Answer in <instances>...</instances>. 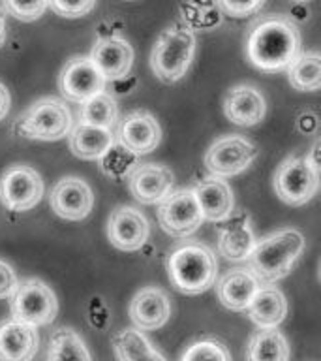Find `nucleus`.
<instances>
[{"instance_id": "nucleus-23", "label": "nucleus", "mask_w": 321, "mask_h": 361, "mask_svg": "<svg viewBox=\"0 0 321 361\" xmlns=\"http://www.w3.org/2000/svg\"><path fill=\"white\" fill-rule=\"evenodd\" d=\"M246 310L250 320L259 329H275L287 316V299L276 286L263 284L253 295L252 303Z\"/></svg>"}, {"instance_id": "nucleus-25", "label": "nucleus", "mask_w": 321, "mask_h": 361, "mask_svg": "<svg viewBox=\"0 0 321 361\" xmlns=\"http://www.w3.org/2000/svg\"><path fill=\"white\" fill-rule=\"evenodd\" d=\"M289 344L284 333L275 329H259L250 337L246 361H289Z\"/></svg>"}, {"instance_id": "nucleus-27", "label": "nucleus", "mask_w": 321, "mask_h": 361, "mask_svg": "<svg viewBox=\"0 0 321 361\" xmlns=\"http://www.w3.org/2000/svg\"><path fill=\"white\" fill-rule=\"evenodd\" d=\"M45 361H92L87 344L72 327H58L49 337Z\"/></svg>"}, {"instance_id": "nucleus-9", "label": "nucleus", "mask_w": 321, "mask_h": 361, "mask_svg": "<svg viewBox=\"0 0 321 361\" xmlns=\"http://www.w3.org/2000/svg\"><path fill=\"white\" fill-rule=\"evenodd\" d=\"M201 209L197 205L196 194L191 188H180L169 192L158 205V222L168 235L186 239L203 222Z\"/></svg>"}, {"instance_id": "nucleus-15", "label": "nucleus", "mask_w": 321, "mask_h": 361, "mask_svg": "<svg viewBox=\"0 0 321 361\" xmlns=\"http://www.w3.org/2000/svg\"><path fill=\"white\" fill-rule=\"evenodd\" d=\"M171 316V301L168 293L156 286H146L130 301V318L135 329L154 331L168 324Z\"/></svg>"}, {"instance_id": "nucleus-10", "label": "nucleus", "mask_w": 321, "mask_h": 361, "mask_svg": "<svg viewBox=\"0 0 321 361\" xmlns=\"http://www.w3.org/2000/svg\"><path fill=\"white\" fill-rule=\"evenodd\" d=\"M44 180L27 164H13L0 177V202L6 209L23 213L42 202Z\"/></svg>"}, {"instance_id": "nucleus-24", "label": "nucleus", "mask_w": 321, "mask_h": 361, "mask_svg": "<svg viewBox=\"0 0 321 361\" xmlns=\"http://www.w3.org/2000/svg\"><path fill=\"white\" fill-rule=\"evenodd\" d=\"M68 141L73 154L81 160H100L115 143V134L113 130L77 123L70 130Z\"/></svg>"}, {"instance_id": "nucleus-37", "label": "nucleus", "mask_w": 321, "mask_h": 361, "mask_svg": "<svg viewBox=\"0 0 321 361\" xmlns=\"http://www.w3.org/2000/svg\"><path fill=\"white\" fill-rule=\"evenodd\" d=\"M6 36H8V34H6V13L4 10L0 8V47H2V44L6 42Z\"/></svg>"}, {"instance_id": "nucleus-30", "label": "nucleus", "mask_w": 321, "mask_h": 361, "mask_svg": "<svg viewBox=\"0 0 321 361\" xmlns=\"http://www.w3.org/2000/svg\"><path fill=\"white\" fill-rule=\"evenodd\" d=\"M101 171L111 177L115 180H122L124 177H128L137 166V157L134 152L126 151L122 145L113 143L111 149L100 158Z\"/></svg>"}, {"instance_id": "nucleus-26", "label": "nucleus", "mask_w": 321, "mask_h": 361, "mask_svg": "<svg viewBox=\"0 0 321 361\" xmlns=\"http://www.w3.org/2000/svg\"><path fill=\"white\" fill-rule=\"evenodd\" d=\"M111 344L118 361H168L139 329L118 331Z\"/></svg>"}, {"instance_id": "nucleus-34", "label": "nucleus", "mask_w": 321, "mask_h": 361, "mask_svg": "<svg viewBox=\"0 0 321 361\" xmlns=\"http://www.w3.org/2000/svg\"><path fill=\"white\" fill-rule=\"evenodd\" d=\"M216 4L225 16L248 17L263 8L265 0H216Z\"/></svg>"}, {"instance_id": "nucleus-8", "label": "nucleus", "mask_w": 321, "mask_h": 361, "mask_svg": "<svg viewBox=\"0 0 321 361\" xmlns=\"http://www.w3.org/2000/svg\"><path fill=\"white\" fill-rule=\"evenodd\" d=\"M258 158V145L244 135H224L208 147L205 152V166L210 175L225 179L242 173Z\"/></svg>"}, {"instance_id": "nucleus-29", "label": "nucleus", "mask_w": 321, "mask_h": 361, "mask_svg": "<svg viewBox=\"0 0 321 361\" xmlns=\"http://www.w3.org/2000/svg\"><path fill=\"white\" fill-rule=\"evenodd\" d=\"M79 106V123L115 130L118 123V106L111 94L100 92Z\"/></svg>"}, {"instance_id": "nucleus-33", "label": "nucleus", "mask_w": 321, "mask_h": 361, "mask_svg": "<svg viewBox=\"0 0 321 361\" xmlns=\"http://www.w3.org/2000/svg\"><path fill=\"white\" fill-rule=\"evenodd\" d=\"M98 0H49V8L56 16L66 17V19H79V17L89 16L96 8Z\"/></svg>"}, {"instance_id": "nucleus-28", "label": "nucleus", "mask_w": 321, "mask_h": 361, "mask_svg": "<svg viewBox=\"0 0 321 361\" xmlns=\"http://www.w3.org/2000/svg\"><path fill=\"white\" fill-rule=\"evenodd\" d=\"M287 81L295 90L315 92L321 89V56L317 51H306L287 68Z\"/></svg>"}, {"instance_id": "nucleus-31", "label": "nucleus", "mask_w": 321, "mask_h": 361, "mask_svg": "<svg viewBox=\"0 0 321 361\" xmlns=\"http://www.w3.org/2000/svg\"><path fill=\"white\" fill-rule=\"evenodd\" d=\"M180 361H233L231 352L218 338H199L180 355Z\"/></svg>"}, {"instance_id": "nucleus-36", "label": "nucleus", "mask_w": 321, "mask_h": 361, "mask_svg": "<svg viewBox=\"0 0 321 361\" xmlns=\"http://www.w3.org/2000/svg\"><path fill=\"white\" fill-rule=\"evenodd\" d=\"M10 92H8V89H6L4 85L0 83V121L8 115V111H10Z\"/></svg>"}, {"instance_id": "nucleus-6", "label": "nucleus", "mask_w": 321, "mask_h": 361, "mask_svg": "<svg viewBox=\"0 0 321 361\" xmlns=\"http://www.w3.org/2000/svg\"><path fill=\"white\" fill-rule=\"evenodd\" d=\"M10 307L13 320L32 327L47 326L55 320L58 312L55 292L39 279L17 282L15 290L10 295Z\"/></svg>"}, {"instance_id": "nucleus-35", "label": "nucleus", "mask_w": 321, "mask_h": 361, "mask_svg": "<svg viewBox=\"0 0 321 361\" xmlns=\"http://www.w3.org/2000/svg\"><path fill=\"white\" fill-rule=\"evenodd\" d=\"M17 275L10 264L0 259V299H8L17 286Z\"/></svg>"}, {"instance_id": "nucleus-17", "label": "nucleus", "mask_w": 321, "mask_h": 361, "mask_svg": "<svg viewBox=\"0 0 321 361\" xmlns=\"http://www.w3.org/2000/svg\"><path fill=\"white\" fill-rule=\"evenodd\" d=\"M132 196L143 205L160 203L173 188V173L162 164H137L128 175Z\"/></svg>"}, {"instance_id": "nucleus-14", "label": "nucleus", "mask_w": 321, "mask_h": 361, "mask_svg": "<svg viewBox=\"0 0 321 361\" xmlns=\"http://www.w3.org/2000/svg\"><path fill=\"white\" fill-rule=\"evenodd\" d=\"M117 137L118 145L139 157L156 151L162 141V128L154 115L145 109H135L120 121Z\"/></svg>"}, {"instance_id": "nucleus-32", "label": "nucleus", "mask_w": 321, "mask_h": 361, "mask_svg": "<svg viewBox=\"0 0 321 361\" xmlns=\"http://www.w3.org/2000/svg\"><path fill=\"white\" fill-rule=\"evenodd\" d=\"M4 13L13 16L19 21L30 23L44 16L49 8V0H2Z\"/></svg>"}, {"instance_id": "nucleus-3", "label": "nucleus", "mask_w": 321, "mask_h": 361, "mask_svg": "<svg viewBox=\"0 0 321 361\" xmlns=\"http://www.w3.org/2000/svg\"><path fill=\"white\" fill-rule=\"evenodd\" d=\"M304 250V237L298 230L286 228L259 239L248 256V269L261 284H275L291 273Z\"/></svg>"}, {"instance_id": "nucleus-5", "label": "nucleus", "mask_w": 321, "mask_h": 361, "mask_svg": "<svg viewBox=\"0 0 321 361\" xmlns=\"http://www.w3.org/2000/svg\"><path fill=\"white\" fill-rule=\"evenodd\" d=\"M72 130V113L66 102L47 96L39 98L15 121V132L21 137L39 141H58Z\"/></svg>"}, {"instance_id": "nucleus-20", "label": "nucleus", "mask_w": 321, "mask_h": 361, "mask_svg": "<svg viewBox=\"0 0 321 361\" xmlns=\"http://www.w3.org/2000/svg\"><path fill=\"white\" fill-rule=\"evenodd\" d=\"M256 245L250 216L246 213L231 214L218 226V252L225 259L241 262L248 259Z\"/></svg>"}, {"instance_id": "nucleus-38", "label": "nucleus", "mask_w": 321, "mask_h": 361, "mask_svg": "<svg viewBox=\"0 0 321 361\" xmlns=\"http://www.w3.org/2000/svg\"><path fill=\"white\" fill-rule=\"evenodd\" d=\"M295 2H298V4H306V2H310V0H295Z\"/></svg>"}, {"instance_id": "nucleus-13", "label": "nucleus", "mask_w": 321, "mask_h": 361, "mask_svg": "<svg viewBox=\"0 0 321 361\" xmlns=\"http://www.w3.org/2000/svg\"><path fill=\"white\" fill-rule=\"evenodd\" d=\"M49 203L61 219L79 222L87 219L94 207V194L81 177H62L51 188Z\"/></svg>"}, {"instance_id": "nucleus-4", "label": "nucleus", "mask_w": 321, "mask_h": 361, "mask_svg": "<svg viewBox=\"0 0 321 361\" xmlns=\"http://www.w3.org/2000/svg\"><path fill=\"white\" fill-rule=\"evenodd\" d=\"M196 53V36L186 23L163 28L152 45L151 68L163 83H177L184 78Z\"/></svg>"}, {"instance_id": "nucleus-21", "label": "nucleus", "mask_w": 321, "mask_h": 361, "mask_svg": "<svg viewBox=\"0 0 321 361\" xmlns=\"http://www.w3.org/2000/svg\"><path fill=\"white\" fill-rule=\"evenodd\" d=\"M196 194L197 205L201 209V214L205 220L210 222H224L233 214L235 207V200H233V192L227 180L220 179V177H205L196 185L194 188Z\"/></svg>"}, {"instance_id": "nucleus-1", "label": "nucleus", "mask_w": 321, "mask_h": 361, "mask_svg": "<svg viewBox=\"0 0 321 361\" xmlns=\"http://www.w3.org/2000/svg\"><path fill=\"white\" fill-rule=\"evenodd\" d=\"M301 55V32L287 16L261 17L248 32L246 56L265 73L284 72Z\"/></svg>"}, {"instance_id": "nucleus-22", "label": "nucleus", "mask_w": 321, "mask_h": 361, "mask_svg": "<svg viewBox=\"0 0 321 361\" xmlns=\"http://www.w3.org/2000/svg\"><path fill=\"white\" fill-rule=\"evenodd\" d=\"M38 344L36 327L13 318L0 324V361H32Z\"/></svg>"}, {"instance_id": "nucleus-16", "label": "nucleus", "mask_w": 321, "mask_h": 361, "mask_svg": "<svg viewBox=\"0 0 321 361\" xmlns=\"http://www.w3.org/2000/svg\"><path fill=\"white\" fill-rule=\"evenodd\" d=\"M90 61L94 62V66L106 78V81H118L126 78L132 70L134 49L124 38L106 36L94 44Z\"/></svg>"}, {"instance_id": "nucleus-19", "label": "nucleus", "mask_w": 321, "mask_h": 361, "mask_svg": "<svg viewBox=\"0 0 321 361\" xmlns=\"http://www.w3.org/2000/svg\"><path fill=\"white\" fill-rule=\"evenodd\" d=\"M263 286L258 276L246 267H233L216 284L220 303L233 312H244L250 307L253 295Z\"/></svg>"}, {"instance_id": "nucleus-7", "label": "nucleus", "mask_w": 321, "mask_h": 361, "mask_svg": "<svg viewBox=\"0 0 321 361\" xmlns=\"http://www.w3.org/2000/svg\"><path fill=\"white\" fill-rule=\"evenodd\" d=\"M320 188V168L308 158H286L275 173V192L282 202L293 207L304 205Z\"/></svg>"}, {"instance_id": "nucleus-11", "label": "nucleus", "mask_w": 321, "mask_h": 361, "mask_svg": "<svg viewBox=\"0 0 321 361\" xmlns=\"http://www.w3.org/2000/svg\"><path fill=\"white\" fill-rule=\"evenodd\" d=\"M106 78L98 72L90 56H73L58 75V90L68 102L83 104L106 90Z\"/></svg>"}, {"instance_id": "nucleus-2", "label": "nucleus", "mask_w": 321, "mask_h": 361, "mask_svg": "<svg viewBox=\"0 0 321 361\" xmlns=\"http://www.w3.org/2000/svg\"><path fill=\"white\" fill-rule=\"evenodd\" d=\"M168 276L180 293L197 295L207 292L218 276L216 254L201 241L179 243L168 256Z\"/></svg>"}, {"instance_id": "nucleus-12", "label": "nucleus", "mask_w": 321, "mask_h": 361, "mask_svg": "<svg viewBox=\"0 0 321 361\" xmlns=\"http://www.w3.org/2000/svg\"><path fill=\"white\" fill-rule=\"evenodd\" d=\"M149 233L151 226L145 214L130 205H118L107 219V237L113 247L124 252L139 250L149 239Z\"/></svg>"}, {"instance_id": "nucleus-18", "label": "nucleus", "mask_w": 321, "mask_h": 361, "mask_svg": "<svg viewBox=\"0 0 321 361\" xmlns=\"http://www.w3.org/2000/svg\"><path fill=\"white\" fill-rule=\"evenodd\" d=\"M224 113L233 124L253 126L263 121L267 104L258 87L242 83L227 90L224 98Z\"/></svg>"}]
</instances>
